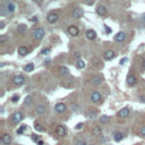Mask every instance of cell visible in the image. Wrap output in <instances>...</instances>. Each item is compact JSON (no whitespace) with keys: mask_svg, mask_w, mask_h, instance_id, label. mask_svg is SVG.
<instances>
[{"mask_svg":"<svg viewBox=\"0 0 145 145\" xmlns=\"http://www.w3.org/2000/svg\"><path fill=\"white\" fill-rule=\"evenodd\" d=\"M13 82H14V84H15L16 86H21L25 83V77H24L23 75H16V76L14 77Z\"/></svg>","mask_w":145,"mask_h":145,"instance_id":"6da1fadb","label":"cell"},{"mask_svg":"<svg viewBox=\"0 0 145 145\" xmlns=\"http://www.w3.org/2000/svg\"><path fill=\"white\" fill-rule=\"evenodd\" d=\"M22 119H23V113H22L21 111H17V112H15L12 116V122L13 124H18L19 121H22Z\"/></svg>","mask_w":145,"mask_h":145,"instance_id":"7a4b0ae2","label":"cell"},{"mask_svg":"<svg viewBox=\"0 0 145 145\" xmlns=\"http://www.w3.org/2000/svg\"><path fill=\"white\" fill-rule=\"evenodd\" d=\"M58 19H59V16L57 15L56 13H50V14L47 16V21L50 24H56L57 22H58Z\"/></svg>","mask_w":145,"mask_h":145,"instance_id":"3957f363","label":"cell"},{"mask_svg":"<svg viewBox=\"0 0 145 145\" xmlns=\"http://www.w3.org/2000/svg\"><path fill=\"white\" fill-rule=\"evenodd\" d=\"M33 36H34V39H36V40L43 39V36H44V30H43V28H36V30H34Z\"/></svg>","mask_w":145,"mask_h":145,"instance_id":"277c9868","label":"cell"},{"mask_svg":"<svg viewBox=\"0 0 145 145\" xmlns=\"http://www.w3.org/2000/svg\"><path fill=\"white\" fill-rule=\"evenodd\" d=\"M101 94L99 93L98 91H94V92H92V94H91V100L93 103H98V102H100L101 101Z\"/></svg>","mask_w":145,"mask_h":145,"instance_id":"5b68a950","label":"cell"},{"mask_svg":"<svg viewBox=\"0 0 145 145\" xmlns=\"http://www.w3.org/2000/svg\"><path fill=\"white\" fill-rule=\"evenodd\" d=\"M78 33H79V30H78V27L77 26L71 25V26L68 27V34L70 36H77L78 35Z\"/></svg>","mask_w":145,"mask_h":145,"instance_id":"8992f818","label":"cell"},{"mask_svg":"<svg viewBox=\"0 0 145 145\" xmlns=\"http://www.w3.org/2000/svg\"><path fill=\"white\" fill-rule=\"evenodd\" d=\"M57 134H58L59 136H65L66 134H67V128H66V126L59 125V126L57 127Z\"/></svg>","mask_w":145,"mask_h":145,"instance_id":"52a82bcc","label":"cell"},{"mask_svg":"<svg viewBox=\"0 0 145 145\" xmlns=\"http://www.w3.org/2000/svg\"><path fill=\"white\" fill-rule=\"evenodd\" d=\"M129 113H130V110L128 109V108H122L118 112V117L119 118H126V117L129 116Z\"/></svg>","mask_w":145,"mask_h":145,"instance_id":"ba28073f","label":"cell"},{"mask_svg":"<svg viewBox=\"0 0 145 145\" xmlns=\"http://www.w3.org/2000/svg\"><path fill=\"white\" fill-rule=\"evenodd\" d=\"M125 39H126V33H125V32H119V33L116 34L115 41L116 42H124Z\"/></svg>","mask_w":145,"mask_h":145,"instance_id":"9c48e42d","label":"cell"},{"mask_svg":"<svg viewBox=\"0 0 145 145\" xmlns=\"http://www.w3.org/2000/svg\"><path fill=\"white\" fill-rule=\"evenodd\" d=\"M102 82H103V78L101 76H93L91 78V83L93 84V85H100V84H102Z\"/></svg>","mask_w":145,"mask_h":145,"instance_id":"30bf717a","label":"cell"},{"mask_svg":"<svg viewBox=\"0 0 145 145\" xmlns=\"http://www.w3.org/2000/svg\"><path fill=\"white\" fill-rule=\"evenodd\" d=\"M116 57V52L113 50H108L104 52V59L105 60H111Z\"/></svg>","mask_w":145,"mask_h":145,"instance_id":"8fae6325","label":"cell"},{"mask_svg":"<svg viewBox=\"0 0 145 145\" xmlns=\"http://www.w3.org/2000/svg\"><path fill=\"white\" fill-rule=\"evenodd\" d=\"M54 110H56L58 113H62L66 111V105L64 103H57L56 107H54Z\"/></svg>","mask_w":145,"mask_h":145,"instance_id":"7c38bea8","label":"cell"},{"mask_svg":"<svg viewBox=\"0 0 145 145\" xmlns=\"http://www.w3.org/2000/svg\"><path fill=\"white\" fill-rule=\"evenodd\" d=\"M96 13H98V15H100V16H104V15H107L108 10L104 6H98L96 7Z\"/></svg>","mask_w":145,"mask_h":145,"instance_id":"4fadbf2b","label":"cell"},{"mask_svg":"<svg viewBox=\"0 0 145 145\" xmlns=\"http://www.w3.org/2000/svg\"><path fill=\"white\" fill-rule=\"evenodd\" d=\"M82 15H83V10L80 8H75L74 10H73V17L74 18H80L82 17Z\"/></svg>","mask_w":145,"mask_h":145,"instance_id":"5bb4252c","label":"cell"},{"mask_svg":"<svg viewBox=\"0 0 145 145\" xmlns=\"http://www.w3.org/2000/svg\"><path fill=\"white\" fill-rule=\"evenodd\" d=\"M1 142H2L5 145H9L10 143H12V136H10L9 134H5V135L2 136V138H1Z\"/></svg>","mask_w":145,"mask_h":145,"instance_id":"9a60e30c","label":"cell"},{"mask_svg":"<svg viewBox=\"0 0 145 145\" xmlns=\"http://www.w3.org/2000/svg\"><path fill=\"white\" fill-rule=\"evenodd\" d=\"M18 54L19 56H22V57H24V56H26L27 53H28V49H27L26 47H24V45H21V47L18 48Z\"/></svg>","mask_w":145,"mask_h":145,"instance_id":"2e32d148","label":"cell"},{"mask_svg":"<svg viewBox=\"0 0 145 145\" xmlns=\"http://www.w3.org/2000/svg\"><path fill=\"white\" fill-rule=\"evenodd\" d=\"M136 82H137V79L134 75H129V76L127 77V84L129 86H134L135 84H136Z\"/></svg>","mask_w":145,"mask_h":145,"instance_id":"e0dca14e","label":"cell"},{"mask_svg":"<svg viewBox=\"0 0 145 145\" xmlns=\"http://www.w3.org/2000/svg\"><path fill=\"white\" fill-rule=\"evenodd\" d=\"M35 111H36V113H38L39 116H43V115L45 113V111H47V109H45L44 105L40 104V105H38V107H36Z\"/></svg>","mask_w":145,"mask_h":145,"instance_id":"ac0fdd59","label":"cell"},{"mask_svg":"<svg viewBox=\"0 0 145 145\" xmlns=\"http://www.w3.org/2000/svg\"><path fill=\"white\" fill-rule=\"evenodd\" d=\"M86 38H87V40H94L95 38H96V33H95L94 30H89L87 32H86Z\"/></svg>","mask_w":145,"mask_h":145,"instance_id":"d6986e66","label":"cell"},{"mask_svg":"<svg viewBox=\"0 0 145 145\" xmlns=\"http://www.w3.org/2000/svg\"><path fill=\"white\" fill-rule=\"evenodd\" d=\"M6 8H7V12L8 13H14L15 12V9H16V6H15V3L13 2V1H9V2L7 3Z\"/></svg>","mask_w":145,"mask_h":145,"instance_id":"ffe728a7","label":"cell"},{"mask_svg":"<svg viewBox=\"0 0 145 145\" xmlns=\"http://www.w3.org/2000/svg\"><path fill=\"white\" fill-rule=\"evenodd\" d=\"M85 66H86V64H85V61H84V60L78 59L76 61V68L77 69H84V68H85Z\"/></svg>","mask_w":145,"mask_h":145,"instance_id":"44dd1931","label":"cell"},{"mask_svg":"<svg viewBox=\"0 0 145 145\" xmlns=\"http://www.w3.org/2000/svg\"><path fill=\"white\" fill-rule=\"evenodd\" d=\"M122 138H124V134H121V133H115V135H113L115 142H120Z\"/></svg>","mask_w":145,"mask_h":145,"instance_id":"7402d4cb","label":"cell"},{"mask_svg":"<svg viewBox=\"0 0 145 145\" xmlns=\"http://www.w3.org/2000/svg\"><path fill=\"white\" fill-rule=\"evenodd\" d=\"M93 135L94 136H101L102 135V129H101V127H94L93 128Z\"/></svg>","mask_w":145,"mask_h":145,"instance_id":"603a6c76","label":"cell"},{"mask_svg":"<svg viewBox=\"0 0 145 145\" xmlns=\"http://www.w3.org/2000/svg\"><path fill=\"white\" fill-rule=\"evenodd\" d=\"M86 118H89V119H95L96 118V112L95 111H87L86 112Z\"/></svg>","mask_w":145,"mask_h":145,"instance_id":"cb8c5ba5","label":"cell"},{"mask_svg":"<svg viewBox=\"0 0 145 145\" xmlns=\"http://www.w3.org/2000/svg\"><path fill=\"white\" fill-rule=\"evenodd\" d=\"M59 71H60V75H62V76H66V75L69 74V70L67 67H60Z\"/></svg>","mask_w":145,"mask_h":145,"instance_id":"d4e9b609","label":"cell"},{"mask_svg":"<svg viewBox=\"0 0 145 145\" xmlns=\"http://www.w3.org/2000/svg\"><path fill=\"white\" fill-rule=\"evenodd\" d=\"M91 61H92V64H93L94 66H96V67H99V66L101 65V61H100V59H99L98 57H93Z\"/></svg>","mask_w":145,"mask_h":145,"instance_id":"484cf974","label":"cell"},{"mask_svg":"<svg viewBox=\"0 0 145 145\" xmlns=\"http://www.w3.org/2000/svg\"><path fill=\"white\" fill-rule=\"evenodd\" d=\"M33 69H34V65L33 64H27L25 67H24V70L27 71V73H30V71H32Z\"/></svg>","mask_w":145,"mask_h":145,"instance_id":"4316f807","label":"cell"},{"mask_svg":"<svg viewBox=\"0 0 145 145\" xmlns=\"http://www.w3.org/2000/svg\"><path fill=\"white\" fill-rule=\"evenodd\" d=\"M109 120H110V118L105 115H103V116H101L100 117V121L102 122V124H107V122H109Z\"/></svg>","mask_w":145,"mask_h":145,"instance_id":"83f0119b","label":"cell"},{"mask_svg":"<svg viewBox=\"0 0 145 145\" xmlns=\"http://www.w3.org/2000/svg\"><path fill=\"white\" fill-rule=\"evenodd\" d=\"M51 52V49L50 48H47V49H43V50L41 51V54H43V56H48V54H50Z\"/></svg>","mask_w":145,"mask_h":145,"instance_id":"f1b7e54d","label":"cell"},{"mask_svg":"<svg viewBox=\"0 0 145 145\" xmlns=\"http://www.w3.org/2000/svg\"><path fill=\"white\" fill-rule=\"evenodd\" d=\"M17 31H18V33H24L26 31V26H25V25H19V26L17 27Z\"/></svg>","mask_w":145,"mask_h":145,"instance_id":"f546056e","label":"cell"},{"mask_svg":"<svg viewBox=\"0 0 145 145\" xmlns=\"http://www.w3.org/2000/svg\"><path fill=\"white\" fill-rule=\"evenodd\" d=\"M34 128H35L36 130H39V132H43V130H44V128L42 127L40 124H35V127H34Z\"/></svg>","mask_w":145,"mask_h":145,"instance_id":"4dcf8cb0","label":"cell"},{"mask_svg":"<svg viewBox=\"0 0 145 145\" xmlns=\"http://www.w3.org/2000/svg\"><path fill=\"white\" fill-rule=\"evenodd\" d=\"M31 102H32V98H31V96H26V98H25V101H24V103L30 104Z\"/></svg>","mask_w":145,"mask_h":145,"instance_id":"1f68e13d","label":"cell"},{"mask_svg":"<svg viewBox=\"0 0 145 145\" xmlns=\"http://www.w3.org/2000/svg\"><path fill=\"white\" fill-rule=\"evenodd\" d=\"M26 129V126H22L19 127V129H17V134H23V132Z\"/></svg>","mask_w":145,"mask_h":145,"instance_id":"d6a6232c","label":"cell"},{"mask_svg":"<svg viewBox=\"0 0 145 145\" xmlns=\"http://www.w3.org/2000/svg\"><path fill=\"white\" fill-rule=\"evenodd\" d=\"M7 41V36L6 35H1L0 36V42L1 43H3V42H6Z\"/></svg>","mask_w":145,"mask_h":145,"instance_id":"836d02e7","label":"cell"},{"mask_svg":"<svg viewBox=\"0 0 145 145\" xmlns=\"http://www.w3.org/2000/svg\"><path fill=\"white\" fill-rule=\"evenodd\" d=\"M76 145H87L85 143V141H82V139H79V141H77L76 142Z\"/></svg>","mask_w":145,"mask_h":145,"instance_id":"e575fe53","label":"cell"},{"mask_svg":"<svg viewBox=\"0 0 145 145\" xmlns=\"http://www.w3.org/2000/svg\"><path fill=\"white\" fill-rule=\"evenodd\" d=\"M18 99H19V96H18V95H14V96L12 98V101L14 102V103H15V102H17V101H18Z\"/></svg>","mask_w":145,"mask_h":145,"instance_id":"d590c367","label":"cell"},{"mask_svg":"<svg viewBox=\"0 0 145 145\" xmlns=\"http://www.w3.org/2000/svg\"><path fill=\"white\" fill-rule=\"evenodd\" d=\"M104 30H105V33H111V28H110L109 26H107V25H104Z\"/></svg>","mask_w":145,"mask_h":145,"instance_id":"8d00e7d4","label":"cell"},{"mask_svg":"<svg viewBox=\"0 0 145 145\" xmlns=\"http://www.w3.org/2000/svg\"><path fill=\"white\" fill-rule=\"evenodd\" d=\"M32 138H33V141H35V142H39V141H40V137L38 136V135H32Z\"/></svg>","mask_w":145,"mask_h":145,"instance_id":"74e56055","label":"cell"},{"mask_svg":"<svg viewBox=\"0 0 145 145\" xmlns=\"http://www.w3.org/2000/svg\"><path fill=\"white\" fill-rule=\"evenodd\" d=\"M141 135L145 137V126H143V127L141 128Z\"/></svg>","mask_w":145,"mask_h":145,"instance_id":"f35d334b","label":"cell"},{"mask_svg":"<svg viewBox=\"0 0 145 145\" xmlns=\"http://www.w3.org/2000/svg\"><path fill=\"white\" fill-rule=\"evenodd\" d=\"M83 126H84V124H83V122H82V124L79 122V124H77V125H76V127H75V128H76V129H80V128L83 127Z\"/></svg>","mask_w":145,"mask_h":145,"instance_id":"ab89813d","label":"cell"},{"mask_svg":"<svg viewBox=\"0 0 145 145\" xmlns=\"http://www.w3.org/2000/svg\"><path fill=\"white\" fill-rule=\"evenodd\" d=\"M126 61H127V58H122V59L120 60V65H124Z\"/></svg>","mask_w":145,"mask_h":145,"instance_id":"60d3db41","label":"cell"},{"mask_svg":"<svg viewBox=\"0 0 145 145\" xmlns=\"http://www.w3.org/2000/svg\"><path fill=\"white\" fill-rule=\"evenodd\" d=\"M39 19H38V17H32L31 18V22H33V23H35V22H38Z\"/></svg>","mask_w":145,"mask_h":145,"instance_id":"b9f144b4","label":"cell"},{"mask_svg":"<svg viewBox=\"0 0 145 145\" xmlns=\"http://www.w3.org/2000/svg\"><path fill=\"white\" fill-rule=\"evenodd\" d=\"M3 27H5V23L1 22V23H0V28H3Z\"/></svg>","mask_w":145,"mask_h":145,"instance_id":"7bdbcfd3","label":"cell"},{"mask_svg":"<svg viewBox=\"0 0 145 145\" xmlns=\"http://www.w3.org/2000/svg\"><path fill=\"white\" fill-rule=\"evenodd\" d=\"M75 57H76V58H78V59H79V57H80V54L78 53V52H76V53H75Z\"/></svg>","mask_w":145,"mask_h":145,"instance_id":"ee69618b","label":"cell"},{"mask_svg":"<svg viewBox=\"0 0 145 145\" xmlns=\"http://www.w3.org/2000/svg\"><path fill=\"white\" fill-rule=\"evenodd\" d=\"M38 144H39V145H43V142H42V141H39Z\"/></svg>","mask_w":145,"mask_h":145,"instance_id":"f6af8a7d","label":"cell"},{"mask_svg":"<svg viewBox=\"0 0 145 145\" xmlns=\"http://www.w3.org/2000/svg\"><path fill=\"white\" fill-rule=\"evenodd\" d=\"M142 64H143V67L145 68V60H143V62H142Z\"/></svg>","mask_w":145,"mask_h":145,"instance_id":"bcb514c9","label":"cell"},{"mask_svg":"<svg viewBox=\"0 0 145 145\" xmlns=\"http://www.w3.org/2000/svg\"><path fill=\"white\" fill-rule=\"evenodd\" d=\"M90 145H95V144H90Z\"/></svg>","mask_w":145,"mask_h":145,"instance_id":"7dc6e473","label":"cell"},{"mask_svg":"<svg viewBox=\"0 0 145 145\" xmlns=\"http://www.w3.org/2000/svg\"><path fill=\"white\" fill-rule=\"evenodd\" d=\"M144 21H145V16H144Z\"/></svg>","mask_w":145,"mask_h":145,"instance_id":"c3c4849f","label":"cell"}]
</instances>
